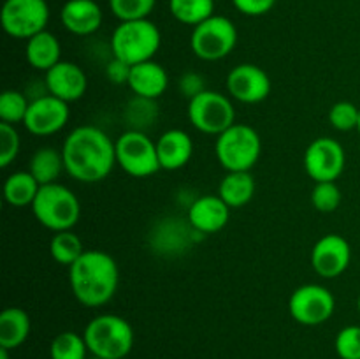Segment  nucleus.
Instances as JSON below:
<instances>
[{"label":"nucleus","instance_id":"nucleus-28","mask_svg":"<svg viewBox=\"0 0 360 359\" xmlns=\"http://www.w3.org/2000/svg\"><path fill=\"white\" fill-rule=\"evenodd\" d=\"M88 347L83 334L74 331H63L53 338L49 345V358L51 359H86Z\"/></svg>","mask_w":360,"mask_h":359},{"label":"nucleus","instance_id":"nucleus-3","mask_svg":"<svg viewBox=\"0 0 360 359\" xmlns=\"http://www.w3.org/2000/svg\"><path fill=\"white\" fill-rule=\"evenodd\" d=\"M83 336L88 352L98 359H123L134 347L132 326L115 313L94 317L84 327Z\"/></svg>","mask_w":360,"mask_h":359},{"label":"nucleus","instance_id":"nucleus-15","mask_svg":"<svg viewBox=\"0 0 360 359\" xmlns=\"http://www.w3.org/2000/svg\"><path fill=\"white\" fill-rule=\"evenodd\" d=\"M352 260V246L343 236L326 234L311 250V266L320 277L336 278L347 271Z\"/></svg>","mask_w":360,"mask_h":359},{"label":"nucleus","instance_id":"nucleus-30","mask_svg":"<svg viewBox=\"0 0 360 359\" xmlns=\"http://www.w3.org/2000/svg\"><path fill=\"white\" fill-rule=\"evenodd\" d=\"M157 0H109V9L120 21L146 20Z\"/></svg>","mask_w":360,"mask_h":359},{"label":"nucleus","instance_id":"nucleus-14","mask_svg":"<svg viewBox=\"0 0 360 359\" xmlns=\"http://www.w3.org/2000/svg\"><path fill=\"white\" fill-rule=\"evenodd\" d=\"M227 90L232 99L243 104H259L271 94V77L262 67L239 63L229 73Z\"/></svg>","mask_w":360,"mask_h":359},{"label":"nucleus","instance_id":"nucleus-4","mask_svg":"<svg viewBox=\"0 0 360 359\" xmlns=\"http://www.w3.org/2000/svg\"><path fill=\"white\" fill-rule=\"evenodd\" d=\"M162 44V34L151 20L120 21L111 37V49L116 58L129 65L153 60Z\"/></svg>","mask_w":360,"mask_h":359},{"label":"nucleus","instance_id":"nucleus-38","mask_svg":"<svg viewBox=\"0 0 360 359\" xmlns=\"http://www.w3.org/2000/svg\"><path fill=\"white\" fill-rule=\"evenodd\" d=\"M0 359H9V348L0 347Z\"/></svg>","mask_w":360,"mask_h":359},{"label":"nucleus","instance_id":"nucleus-31","mask_svg":"<svg viewBox=\"0 0 360 359\" xmlns=\"http://www.w3.org/2000/svg\"><path fill=\"white\" fill-rule=\"evenodd\" d=\"M311 203L316 211L333 213L341 204V190L336 182H319L311 190Z\"/></svg>","mask_w":360,"mask_h":359},{"label":"nucleus","instance_id":"nucleus-37","mask_svg":"<svg viewBox=\"0 0 360 359\" xmlns=\"http://www.w3.org/2000/svg\"><path fill=\"white\" fill-rule=\"evenodd\" d=\"M130 69H132V65H129L127 62H123V60L115 56V58L105 65V77L115 84H127L130 77Z\"/></svg>","mask_w":360,"mask_h":359},{"label":"nucleus","instance_id":"nucleus-20","mask_svg":"<svg viewBox=\"0 0 360 359\" xmlns=\"http://www.w3.org/2000/svg\"><path fill=\"white\" fill-rule=\"evenodd\" d=\"M157 153L160 168L178 171L185 168L193 155V141L185 130L169 129L157 139Z\"/></svg>","mask_w":360,"mask_h":359},{"label":"nucleus","instance_id":"nucleus-36","mask_svg":"<svg viewBox=\"0 0 360 359\" xmlns=\"http://www.w3.org/2000/svg\"><path fill=\"white\" fill-rule=\"evenodd\" d=\"M178 87H179V92H181L188 101L206 90V87H204V77L202 74L199 73H185L181 77H179Z\"/></svg>","mask_w":360,"mask_h":359},{"label":"nucleus","instance_id":"nucleus-19","mask_svg":"<svg viewBox=\"0 0 360 359\" xmlns=\"http://www.w3.org/2000/svg\"><path fill=\"white\" fill-rule=\"evenodd\" d=\"M127 84L139 99L155 101L167 90L169 74L160 63L155 60H148V62L132 65Z\"/></svg>","mask_w":360,"mask_h":359},{"label":"nucleus","instance_id":"nucleus-7","mask_svg":"<svg viewBox=\"0 0 360 359\" xmlns=\"http://www.w3.org/2000/svg\"><path fill=\"white\" fill-rule=\"evenodd\" d=\"M238 44V28L229 18L213 14L206 21L193 27L190 48L193 55L206 62H217L231 55Z\"/></svg>","mask_w":360,"mask_h":359},{"label":"nucleus","instance_id":"nucleus-6","mask_svg":"<svg viewBox=\"0 0 360 359\" xmlns=\"http://www.w3.org/2000/svg\"><path fill=\"white\" fill-rule=\"evenodd\" d=\"M214 153L225 171H252L262 153V139L253 127L234 123L217 136Z\"/></svg>","mask_w":360,"mask_h":359},{"label":"nucleus","instance_id":"nucleus-25","mask_svg":"<svg viewBox=\"0 0 360 359\" xmlns=\"http://www.w3.org/2000/svg\"><path fill=\"white\" fill-rule=\"evenodd\" d=\"M39 189L41 185L30 171H16L7 176L6 183H4V199L14 208L32 206Z\"/></svg>","mask_w":360,"mask_h":359},{"label":"nucleus","instance_id":"nucleus-35","mask_svg":"<svg viewBox=\"0 0 360 359\" xmlns=\"http://www.w3.org/2000/svg\"><path fill=\"white\" fill-rule=\"evenodd\" d=\"M232 4L246 16H262L273 9L276 0H232Z\"/></svg>","mask_w":360,"mask_h":359},{"label":"nucleus","instance_id":"nucleus-1","mask_svg":"<svg viewBox=\"0 0 360 359\" xmlns=\"http://www.w3.org/2000/svg\"><path fill=\"white\" fill-rule=\"evenodd\" d=\"M65 171L81 183H98L116 165V148L111 137L94 125L76 127L62 146Z\"/></svg>","mask_w":360,"mask_h":359},{"label":"nucleus","instance_id":"nucleus-2","mask_svg":"<svg viewBox=\"0 0 360 359\" xmlns=\"http://www.w3.org/2000/svg\"><path fill=\"white\" fill-rule=\"evenodd\" d=\"M69 284L74 298L88 308L105 305L116 294L120 270L116 260L102 250H86L69 267Z\"/></svg>","mask_w":360,"mask_h":359},{"label":"nucleus","instance_id":"nucleus-5","mask_svg":"<svg viewBox=\"0 0 360 359\" xmlns=\"http://www.w3.org/2000/svg\"><path fill=\"white\" fill-rule=\"evenodd\" d=\"M34 217L53 232L70 231L81 217V204L76 194L62 183L41 185L32 204Z\"/></svg>","mask_w":360,"mask_h":359},{"label":"nucleus","instance_id":"nucleus-40","mask_svg":"<svg viewBox=\"0 0 360 359\" xmlns=\"http://www.w3.org/2000/svg\"><path fill=\"white\" fill-rule=\"evenodd\" d=\"M357 130H359V134H360V116H359V125H357Z\"/></svg>","mask_w":360,"mask_h":359},{"label":"nucleus","instance_id":"nucleus-39","mask_svg":"<svg viewBox=\"0 0 360 359\" xmlns=\"http://www.w3.org/2000/svg\"><path fill=\"white\" fill-rule=\"evenodd\" d=\"M357 308H359V312H360V294H359V299H357Z\"/></svg>","mask_w":360,"mask_h":359},{"label":"nucleus","instance_id":"nucleus-32","mask_svg":"<svg viewBox=\"0 0 360 359\" xmlns=\"http://www.w3.org/2000/svg\"><path fill=\"white\" fill-rule=\"evenodd\" d=\"M360 108L348 101H340L330 108L329 122L340 132H348V130L357 129L359 125Z\"/></svg>","mask_w":360,"mask_h":359},{"label":"nucleus","instance_id":"nucleus-18","mask_svg":"<svg viewBox=\"0 0 360 359\" xmlns=\"http://www.w3.org/2000/svg\"><path fill=\"white\" fill-rule=\"evenodd\" d=\"M104 14L95 0H67L60 11L63 28L74 35H91L101 28Z\"/></svg>","mask_w":360,"mask_h":359},{"label":"nucleus","instance_id":"nucleus-34","mask_svg":"<svg viewBox=\"0 0 360 359\" xmlns=\"http://www.w3.org/2000/svg\"><path fill=\"white\" fill-rule=\"evenodd\" d=\"M341 359H360V326H347L338 333L334 341Z\"/></svg>","mask_w":360,"mask_h":359},{"label":"nucleus","instance_id":"nucleus-11","mask_svg":"<svg viewBox=\"0 0 360 359\" xmlns=\"http://www.w3.org/2000/svg\"><path fill=\"white\" fill-rule=\"evenodd\" d=\"M336 299L327 287L306 284L295 289L288 299V312L302 326H320L333 317Z\"/></svg>","mask_w":360,"mask_h":359},{"label":"nucleus","instance_id":"nucleus-23","mask_svg":"<svg viewBox=\"0 0 360 359\" xmlns=\"http://www.w3.org/2000/svg\"><path fill=\"white\" fill-rule=\"evenodd\" d=\"M218 196L229 208H243L255 196V180L250 171H229L218 185Z\"/></svg>","mask_w":360,"mask_h":359},{"label":"nucleus","instance_id":"nucleus-16","mask_svg":"<svg viewBox=\"0 0 360 359\" xmlns=\"http://www.w3.org/2000/svg\"><path fill=\"white\" fill-rule=\"evenodd\" d=\"M44 83L48 94L69 104L79 101L86 94L88 77L77 63L62 60L46 73Z\"/></svg>","mask_w":360,"mask_h":359},{"label":"nucleus","instance_id":"nucleus-12","mask_svg":"<svg viewBox=\"0 0 360 359\" xmlns=\"http://www.w3.org/2000/svg\"><path fill=\"white\" fill-rule=\"evenodd\" d=\"M347 153L340 141L333 137H316L304 151V169L309 178L319 182H336L345 171Z\"/></svg>","mask_w":360,"mask_h":359},{"label":"nucleus","instance_id":"nucleus-21","mask_svg":"<svg viewBox=\"0 0 360 359\" xmlns=\"http://www.w3.org/2000/svg\"><path fill=\"white\" fill-rule=\"evenodd\" d=\"M25 56H27V62L34 69L48 73L51 67L62 62V46H60V41L51 32H39L37 35L27 41Z\"/></svg>","mask_w":360,"mask_h":359},{"label":"nucleus","instance_id":"nucleus-8","mask_svg":"<svg viewBox=\"0 0 360 359\" xmlns=\"http://www.w3.org/2000/svg\"><path fill=\"white\" fill-rule=\"evenodd\" d=\"M188 120L199 132L220 136L236 123V109L224 94L204 90L188 101Z\"/></svg>","mask_w":360,"mask_h":359},{"label":"nucleus","instance_id":"nucleus-27","mask_svg":"<svg viewBox=\"0 0 360 359\" xmlns=\"http://www.w3.org/2000/svg\"><path fill=\"white\" fill-rule=\"evenodd\" d=\"M169 9L179 23L197 27L213 16L214 0H169Z\"/></svg>","mask_w":360,"mask_h":359},{"label":"nucleus","instance_id":"nucleus-10","mask_svg":"<svg viewBox=\"0 0 360 359\" xmlns=\"http://www.w3.org/2000/svg\"><path fill=\"white\" fill-rule=\"evenodd\" d=\"M49 21L46 0H6L0 11L4 32L14 39H30L44 32Z\"/></svg>","mask_w":360,"mask_h":359},{"label":"nucleus","instance_id":"nucleus-26","mask_svg":"<svg viewBox=\"0 0 360 359\" xmlns=\"http://www.w3.org/2000/svg\"><path fill=\"white\" fill-rule=\"evenodd\" d=\"M84 252L86 250H84L83 241L76 232H72V229L55 232V236L49 241V253H51L53 260H56L62 266L70 267Z\"/></svg>","mask_w":360,"mask_h":359},{"label":"nucleus","instance_id":"nucleus-33","mask_svg":"<svg viewBox=\"0 0 360 359\" xmlns=\"http://www.w3.org/2000/svg\"><path fill=\"white\" fill-rule=\"evenodd\" d=\"M20 134L11 123H0V168H9L20 153Z\"/></svg>","mask_w":360,"mask_h":359},{"label":"nucleus","instance_id":"nucleus-24","mask_svg":"<svg viewBox=\"0 0 360 359\" xmlns=\"http://www.w3.org/2000/svg\"><path fill=\"white\" fill-rule=\"evenodd\" d=\"M28 171L37 180L39 185L56 183V178L62 175V171H65L62 150L53 146H42L35 150L28 164Z\"/></svg>","mask_w":360,"mask_h":359},{"label":"nucleus","instance_id":"nucleus-22","mask_svg":"<svg viewBox=\"0 0 360 359\" xmlns=\"http://www.w3.org/2000/svg\"><path fill=\"white\" fill-rule=\"evenodd\" d=\"M30 315L20 306H9L0 313V347L18 348L30 334Z\"/></svg>","mask_w":360,"mask_h":359},{"label":"nucleus","instance_id":"nucleus-13","mask_svg":"<svg viewBox=\"0 0 360 359\" xmlns=\"http://www.w3.org/2000/svg\"><path fill=\"white\" fill-rule=\"evenodd\" d=\"M69 104L56 99L55 95L44 94L30 101L23 125L34 136L44 137L60 132L69 123Z\"/></svg>","mask_w":360,"mask_h":359},{"label":"nucleus","instance_id":"nucleus-17","mask_svg":"<svg viewBox=\"0 0 360 359\" xmlns=\"http://www.w3.org/2000/svg\"><path fill=\"white\" fill-rule=\"evenodd\" d=\"M231 208L220 196H200L190 204L188 224L199 234H214L227 225Z\"/></svg>","mask_w":360,"mask_h":359},{"label":"nucleus","instance_id":"nucleus-29","mask_svg":"<svg viewBox=\"0 0 360 359\" xmlns=\"http://www.w3.org/2000/svg\"><path fill=\"white\" fill-rule=\"evenodd\" d=\"M28 106H30V101L23 92L6 90L0 95V120L11 125L23 123Z\"/></svg>","mask_w":360,"mask_h":359},{"label":"nucleus","instance_id":"nucleus-9","mask_svg":"<svg viewBox=\"0 0 360 359\" xmlns=\"http://www.w3.org/2000/svg\"><path fill=\"white\" fill-rule=\"evenodd\" d=\"M116 164L134 178H148L160 171L157 143L141 130H127L115 141Z\"/></svg>","mask_w":360,"mask_h":359}]
</instances>
